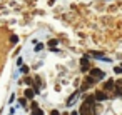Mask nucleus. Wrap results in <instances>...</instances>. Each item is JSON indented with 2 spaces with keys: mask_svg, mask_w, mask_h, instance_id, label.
I'll return each mask as SVG.
<instances>
[{
  "mask_svg": "<svg viewBox=\"0 0 122 115\" xmlns=\"http://www.w3.org/2000/svg\"><path fill=\"white\" fill-rule=\"evenodd\" d=\"M20 70H22V73H27V72H29V67H25V65H24Z\"/></svg>",
  "mask_w": 122,
  "mask_h": 115,
  "instance_id": "11",
  "label": "nucleus"
},
{
  "mask_svg": "<svg viewBox=\"0 0 122 115\" xmlns=\"http://www.w3.org/2000/svg\"><path fill=\"white\" fill-rule=\"evenodd\" d=\"M107 98V93L105 92H97L95 93V100H105Z\"/></svg>",
  "mask_w": 122,
  "mask_h": 115,
  "instance_id": "3",
  "label": "nucleus"
},
{
  "mask_svg": "<svg viewBox=\"0 0 122 115\" xmlns=\"http://www.w3.org/2000/svg\"><path fill=\"white\" fill-rule=\"evenodd\" d=\"M34 115H44V112L40 108H34Z\"/></svg>",
  "mask_w": 122,
  "mask_h": 115,
  "instance_id": "8",
  "label": "nucleus"
},
{
  "mask_svg": "<svg viewBox=\"0 0 122 115\" xmlns=\"http://www.w3.org/2000/svg\"><path fill=\"white\" fill-rule=\"evenodd\" d=\"M52 115H60V113H59L57 110H52Z\"/></svg>",
  "mask_w": 122,
  "mask_h": 115,
  "instance_id": "14",
  "label": "nucleus"
},
{
  "mask_svg": "<svg viewBox=\"0 0 122 115\" xmlns=\"http://www.w3.org/2000/svg\"><path fill=\"white\" fill-rule=\"evenodd\" d=\"M114 72H115V73H122V67H115Z\"/></svg>",
  "mask_w": 122,
  "mask_h": 115,
  "instance_id": "10",
  "label": "nucleus"
},
{
  "mask_svg": "<svg viewBox=\"0 0 122 115\" xmlns=\"http://www.w3.org/2000/svg\"><path fill=\"white\" fill-rule=\"evenodd\" d=\"M19 103H20V105H25L27 100H25V98H19Z\"/></svg>",
  "mask_w": 122,
  "mask_h": 115,
  "instance_id": "12",
  "label": "nucleus"
},
{
  "mask_svg": "<svg viewBox=\"0 0 122 115\" xmlns=\"http://www.w3.org/2000/svg\"><path fill=\"white\" fill-rule=\"evenodd\" d=\"M70 115H80V113H77V112H72V113H70Z\"/></svg>",
  "mask_w": 122,
  "mask_h": 115,
  "instance_id": "15",
  "label": "nucleus"
},
{
  "mask_svg": "<svg viewBox=\"0 0 122 115\" xmlns=\"http://www.w3.org/2000/svg\"><path fill=\"white\" fill-rule=\"evenodd\" d=\"M80 63H82V68H84V70H87V68H89V60H87V58H82V60H80Z\"/></svg>",
  "mask_w": 122,
  "mask_h": 115,
  "instance_id": "6",
  "label": "nucleus"
},
{
  "mask_svg": "<svg viewBox=\"0 0 122 115\" xmlns=\"http://www.w3.org/2000/svg\"><path fill=\"white\" fill-rule=\"evenodd\" d=\"M104 87H105V90H110V88H114V87H115V83H114L112 80H109V82H105V85H104Z\"/></svg>",
  "mask_w": 122,
  "mask_h": 115,
  "instance_id": "5",
  "label": "nucleus"
},
{
  "mask_svg": "<svg viewBox=\"0 0 122 115\" xmlns=\"http://www.w3.org/2000/svg\"><path fill=\"white\" fill-rule=\"evenodd\" d=\"M17 42H19V37H17V35H12V37H10V43H12V45H15Z\"/></svg>",
  "mask_w": 122,
  "mask_h": 115,
  "instance_id": "7",
  "label": "nucleus"
},
{
  "mask_svg": "<svg viewBox=\"0 0 122 115\" xmlns=\"http://www.w3.org/2000/svg\"><path fill=\"white\" fill-rule=\"evenodd\" d=\"M90 77H94V78H104L105 73H104L102 70H99V68H92V70H90Z\"/></svg>",
  "mask_w": 122,
  "mask_h": 115,
  "instance_id": "2",
  "label": "nucleus"
},
{
  "mask_svg": "<svg viewBox=\"0 0 122 115\" xmlns=\"http://www.w3.org/2000/svg\"><path fill=\"white\" fill-rule=\"evenodd\" d=\"M57 45V40H49V47H55Z\"/></svg>",
  "mask_w": 122,
  "mask_h": 115,
  "instance_id": "9",
  "label": "nucleus"
},
{
  "mask_svg": "<svg viewBox=\"0 0 122 115\" xmlns=\"http://www.w3.org/2000/svg\"><path fill=\"white\" fill-rule=\"evenodd\" d=\"M79 113L80 115H94V105L92 103H82V107L79 108Z\"/></svg>",
  "mask_w": 122,
  "mask_h": 115,
  "instance_id": "1",
  "label": "nucleus"
},
{
  "mask_svg": "<svg viewBox=\"0 0 122 115\" xmlns=\"http://www.w3.org/2000/svg\"><path fill=\"white\" fill-rule=\"evenodd\" d=\"M34 95H35V92L32 88H27L25 90V98H34Z\"/></svg>",
  "mask_w": 122,
  "mask_h": 115,
  "instance_id": "4",
  "label": "nucleus"
},
{
  "mask_svg": "<svg viewBox=\"0 0 122 115\" xmlns=\"http://www.w3.org/2000/svg\"><path fill=\"white\" fill-rule=\"evenodd\" d=\"M64 115H69V113H64Z\"/></svg>",
  "mask_w": 122,
  "mask_h": 115,
  "instance_id": "16",
  "label": "nucleus"
},
{
  "mask_svg": "<svg viewBox=\"0 0 122 115\" xmlns=\"http://www.w3.org/2000/svg\"><path fill=\"white\" fill-rule=\"evenodd\" d=\"M42 47H44L42 43H37V45H35V50H42Z\"/></svg>",
  "mask_w": 122,
  "mask_h": 115,
  "instance_id": "13",
  "label": "nucleus"
}]
</instances>
